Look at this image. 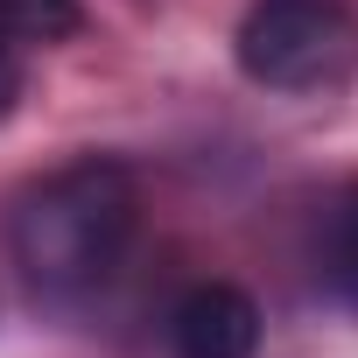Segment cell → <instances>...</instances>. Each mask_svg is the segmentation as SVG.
I'll use <instances>...</instances> for the list:
<instances>
[{
	"label": "cell",
	"mask_w": 358,
	"mask_h": 358,
	"mask_svg": "<svg viewBox=\"0 0 358 358\" xmlns=\"http://www.w3.org/2000/svg\"><path fill=\"white\" fill-rule=\"evenodd\" d=\"M134 225H141V190L120 162H71L57 176L15 204V225H8V246H15V267L22 281L43 295V302H85L99 295L127 246H134Z\"/></svg>",
	"instance_id": "cell-1"
},
{
	"label": "cell",
	"mask_w": 358,
	"mask_h": 358,
	"mask_svg": "<svg viewBox=\"0 0 358 358\" xmlns=\"http://www.w3.org/2000/svg\"><path fill=\"white\" fill-rule=\"evenodd\" d=\"M239 71L267 92H337L358 71V15L344 0H253L239 22Z\"/></svg>",
	"instance_id": "cell-2"
},
{
	"label": "cell",
	"mask_w": 358,
	"mask_h": 358,
	"mask_svg": "<svg viewBox=\"0 0 358 358\" xmlns=\"http://www.w3.org/2000/svg\"><path fill=\"white\" fill-rule=\"evenodd\" d=\"M169 344H176V358H253L260 351V309L232 281H197L169 309Z\"/></svg>",
	"instance_id": "cell-3"
},
{
	"label": "cell",
	"mask_w": 358,
	"mask_h": 358,
	"mask_svg": "<svg viewBox=\"0 0 358 358\" xmlns=\"http://www.w3.org/2000/svg\"><path fill=\"white\" fill-rule=\"evenodd\" d=\"M309 274L330 302L358 309V176L337 183L323 204H316V225H309Z\"/></svg>",
	"instance_id": "cell-4"
},
{
	"label": "cell",
	"mask_w": 358,
	"mask_h": 358,
	"mask_svg": "<svg viewBox=\"0 0 358 358\" xmlns=\"http://www.w3.org/2000/svg\"><path fill=\"white\" fill-rule=\"evenodd\" d=\"M85 29V8L78 0H0V36L8 43H64Z\"/></svg>",
	"instance_id": "cell-5"
},
{
	"label": "cell",
	"mask_w": 358,
	"mask_h": 358,
	"mask_svg": "<svg viewBox=\"0 0 358 358\" xmlns=\"http://www.w3.org/2000/svg\"><path fill=\"white\" fill-rule=\"evenodd\" d=\"M15 99H22V43L0 36V120L15 113Z\"/></svg>",
	"instance_id": "cell-6"
}]
</instances>
